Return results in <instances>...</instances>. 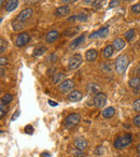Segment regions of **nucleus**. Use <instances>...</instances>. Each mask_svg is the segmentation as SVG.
Listing matches in <instances>:
<instances>
[{
    "label": "nucleus",
    "instance_id": "1",
    "mask_svg": "<svg viewBox=\"0 0 140 157\" xmlns=\"http://www.w3.org/2000/svg\"><path fill=\"white\" fill-rule=\"evenodd\" d=\"M129 65V58L127 55H120L115 60V70L118 73L123 74Z\"/></svg>",
    "mask_w": 140,
    "mask_h": 157
},
{
    "label": "nucleus",
    "instance_id": "2",
    "mask_svg": "<svg viewBox=\"0 0 140 157\" xmlns=\"http://www.w3.org/2000/svg\"><path fill=\"white\" fill-rule=\"evenodd\" d=\"M131 141H133V137H131L130 133H125L122 137L116 138L115 141H114V147L121 150V148L129 145V144L131 143Z\"/></svg>",
    "mask_w": 140,
    "mask_h": 157
},
{
    "label": "nucleus",
    "instance_id": "3",
    "mask_svg": "<svg viewBox=\"0 0 140 157\" xmlns=\"http://www.w3.org/2000/svg\"><path fill=\"white\" fill-rule=\"evenodd\" d=\"M81 121V116L78 113H71L68 115L65 120V125L67 128H72V127L77 126Z\"/></svg>",
    "mask_w": 140,
    "mask_h": 157
},
{
    "label": "nucleus",
    "instance_id": "4",
    "mask_svg": "<svg viewBox=\"0 0 140 157\" xmlns=\"http://www.w3.org/2000/svg\"><path fill=\"white\" fill-rule=\"evenodd\" d=\"M83 58L80 54H75L73 56H71L68 61V69L69 70H76L77 68H79L81 66Z\"/></svg>",
    "mask_w": 140,
    "mask_h": 157
},
{
    "label": "nucleus",
    "instance_id": "5",
    "mask_svg": "<svg viewBox=\"0 0 140 157\" xmlns=\"http://www.w3.org/2000/svg\"><path fill=\"white\" fill-rule=\"evenodd\" d=\"M73 87H75V82L72 80H65L64 82H61L58 86V90L60 93L65 94V93H68L70 90H72Z\"/></svg>",
    "mask_w": 140,
    "mask_h": 157
},
{
    "label": "nucleus",
    "instance_id": "6",
    "mask_svg": "<svg viewBox=\"0 0 140 157\" xmlns=\"http://www.w3.org/2000/svg\"><path fill=\"white\" fill-rule=\"evenodd\" d=\"M29 39H30V38H29V35L27 33H20L15 39V45L18 46V48H23V46H25L28 43Z\"/></svg>",
    "mask_w": 140,
    "mask_h": 157
},
{
    "label": "nucleus",
    "instance_id": "7",
    "mask_svg": "<svg viewBox=\"0 0 140 157\" xmlns=\"http://www.w3.org/2000/svg\"><path fill=\"white\" fill-rule=\"evenodd\" d=\"M33 10L31 9V8H27V9L23 10V11L16 16V21L22 22V23L26 22L28 18H30V16L33 15Z\"/></svg>",
    "mask_w": 140,
    "mask_h": 157
},
{
    "label": "nucleus",
    "instance_id": "8",
    "mask_svg": "<svg viewBox=\"0 0 140 157\" xmlns=\"http://www.w3.org/2000/svg\"><path fill=\"white\" fill-rule=\"evenodd\" d=\"M107 102V96L103 93H98L94 97V105L97 108H103Z\"/></svg>",
    "mask_w": 140,
    "mask_h": 157
},
{
    "label": "nucleus",
    "instance_id": "9",
    "mask_svg": "<svg viewBox=\"0 0 140 157\" xmlns=\"http://www.w3.org/2000/svg\"><path fill=\"white\" fill-rule=\"evenodd\" d=\"M109 33V27L106 26V27H103L100 28L99 30L97 31H94L93 33L90 35V39H97V38H105L108 36Z\"/></svg>",
    "mask_w": 140,
    "mask_h": 157
},
{
    "label": "nucleus",
    "instance_id": "10",
    "mask_svg": "<svg viewBox=\"0 0 140 157\" xmlns=\"http://www.w3.org/2000/svg\"><path fill=\"white\" fill-rule=\"evenodd\" d=\"M75 146L77 147V150H80V151H85L88 148V141H86L84 138H77L73 142Z\"/></svg>",
    "mask_w": 140,
    "mask_h": 157
},
{
    "label": "nucleus",
    "instance_id": "11",
    "mask_svg": "<svg viewBox=\"0 0 140 157\" xmlns=\"http://www.w3.org/2000/svg\"><path fill=\"white\" fill-rule=\"evenodd\" d=\"M70 13V9L68 6H61V7H58L55 11V15L58 16V17H64V16L68 15Z\"/></svg>",
    "mask_w": 140,
    "mask_h": 157
},
{
    "label": "nucleus",
    "instance_id": "12",
    "mask_svg": "<svg viewBox=\"0 0 140 157\" xmlns=\"http://www.w3.org/2000/svg\"><path fill=\"white\" fill-rule=\"evenodd\" d=\"M82 94L79 92V90H72L68 95V100L72 101V102H77V101H80L82 99Z\"/></svg>",
    "mask_w": 140,
    "mask_h": 157
},
{
    "label": "nucleus",
    "instance_id": "13",
    "mask_svg": "<svg viewBox=\"0 0 140 157\" xmlns=\"http://www.w3.org/2000/svg\"><path fill=\"white\" fill-rule=\"evenodd\" d=\"M59 38V33H58V31H56V30H52V31H50V33L46 35V37H45V40H46V42L48 43H53V42H55L57 39Z\"/></svg>",
    "mask_w": 140,
    "mask_h": 157
},
{
    "label": "nucleus",
    "instance_id": "14",
    "mask_svg": "<svg viewBox=\"0 0 140 157\" xmlns=\"http://www.w3.org/2000/svg\"><path fill=\"white\" fill-rule=\"evenodd\" d=\"M97 56H98V53H97L96 50H93V48H91V50H88V52H86L85 54V58L88 61H90V63H92V61H94L95 59L97 58Z\"/></svg>",
    "mask_w": 140,
    "mask_h": 157
},
{
    "label": "nucleus",
    "instance_id": "15",
    "mask_svg": "<svg viewBox=\"0 0 140 157\" xmlns=\"http://www.w3.org/2000/svg\"><path fill=\"white\" fill-rule=\"evenodd\" d=\"M88 94H98L100 93V86L98 84H95V83H92V84H88Z\"/></svg>",
    "mask_w": 140,
    "mask_h": 157
},
{
    "label": "nucleus",
    "instance_id": "16",
    "mask_svg": "<svg viewBox=\"0 0 140 157\" xmlns=\"http://www.w3.org/2000/svg\"><path fill=\"white\" fill-rule=\"evenodd\" d=\"M112 45H113L114 50L115 51H121L122 48H124L125 46V42L123 39H120V38H118V39L113 40V43H112Z\"/></svg>",
    "mask_w": 140,
    "mask_h": 157
},
{
    "label": "nucleus",
    "instance_id": "17",
    "mask_svg": "<svg viewBox=\"0 0 140 157\" xmlns=\"http://www.w3.org/2000/svg\"><path fill=\"white\" fill-rule=\"evenodd\" d=\"M18 0H9L7 2V5H6V10L8 12H11L13 10H15L18 8Z\"/></svg>",
    "mask_w": 140,
    "mask_h": 157
},
{
    "label": "nucleus",
    "instance_id": "18",
    "mask_svg": "<svg viewBox=\"0 0 140 157\" xmlns=\"http://www.w3.org/2000/svg\"><path fill=\"white\" fill-rule=\"evenodd\" d=\"M84 39H85V35H82V36H80V37L76 38V39L71 42V44H70V48H76L77 46H79L80 44L83 43Z\"/></svg>",
    "mask_w": 140,
    "mask_h": 157
},
{
    "label": "nucleus",
    "instance_id": "19",
    "mask_svg": "<svg viewBox=\"0 0 140 157\" xmlns=\"http://www.w3.org/2000/svg\"><path fill=\"white\" fill-rule=\"evenodd\" d=\"M114 114H115V110H114V108H112V107L106 108V109L103 111V116L105 118H111L112 116H114Z\"/></svg>",
    "mask_w": 140,
    "mask_h": 157
},
{
    "label": "nucleus",
    "instance_id": "20",
    "mask_svg": "<svg viewBox=\"0 0 140 157\" xmlns=\"http://www.w3.org/2000/svg\"><path fill=\"white\" fill-rule=\"evenodd\" d=\"M129 86L133 88H138L140 87V76H134L129 80L128 82Z\"/></svg>",
    "mask_w": 140,
    "mask_h": 157
},
{
    "label": "nucleus",
    "instance_id": "21",
    "mask_svg": "<svg viewBox=\"0 0 140 157\" xmlns=\"http://www.w3.org/2000/svg\"><path fill=\"white\" fill-rule=\"evenodd\" d=\"M79 27H71V28H68L64 31V36L66 37H71V36H75L76 33H79Z\"/></svg>",
    "mask_w": 140,
    "mask_h": 157
},
{
    "label": "nucleus",
    "instance_id": "22",
    "mask_svg": "<svg viewBox=\"0 0 140 157\" xmlns=\"http://www.w3.org/2000/svg\"><path fill=\"white\" fill-rule=\"evenodd\" d=\"M65 78V74L61 73V72H57L56 74H54L52 78V81L54 84H58L59 82H61Z\"/></svg>",
    "mask_w": 140,
    "mask_h": 157
},
{
    "label": "nucleus",
    "instance_id": "23",
    "mask_svg": "<svg viewBox=\"0 0 140 157\" xmlns=\"http://www.w3.org/2000/svg\"><path fill=\"white\" fill-rule=\"evenodd\" d=\"M113 52H114L113 45H107L105 48H103V56H105L106 58H109V57L112 56Z\"/></svg>",
    "mask_w": 140,
    "mask_h": 157
},
{
    "label": "nucleus",
    "instance_id": "24",
    "mask_svg": "<svg viewBox=\"0 0 140 157\" xmlns=\"http://www.w3.org/2000/svg\"><path fill=\"white\" fill-rule=\"evenodd\" d=\"M135 35H136V30L135 29H129L128 31H126L125 33V39L127 40V41H133L134 38H135Z\"/></svg>",
    "mask_w": 140,
    "mask_h": 157
},
{
    "label": "nucleus",
    "instance_id": "25",
    "mask_svg": "<svg viewBox=\"0 0 140 157\" xmlns=\"http://www.w3.org/2000/svg\"><path fill=\"white\" fill-rule=\"evenodd\" d=\"M44 53H46V48H44V46H40V48H36V50L33 51V56L39 57V56H41V55H43Z\"/></svg>",
    "mask_w": 140,
    "mask_h": 157
},
{
    "label": "nucleus",
    "instance_id": "26",
    "mask_svg": "<svg viewBox=\"0 0 140 157\" xmlns=\"http://www.w3.org/2000/svg\"><path fill=\"white\" fill-rule=\"evenodd\" d=\"M12 25H13V29L15 31H18V30H21V29L23 28V26H24V23H22V22H18V21H14L13 23H12Z\"/></svg>",
    "mask_w": 140,
    "mask_h": 157
},
{
    "label": "nucleus",
    "instance_id": "27",
    "mask_svg": "<svg viewBox=\"0 0 140 157\" xmlns=\"http://www.w3.org/2000/svg\"><path fill=\"white\" fill-rule=\"evenodd\" d=\"M77 20H79L80 22H86L88 20V14L85 13V12H82V13L77 15Z\"/></svg>",
    "mask_w": 140,
    "mask_h": 157
},
{
    "label": "nucleus",
    "instance_id": "28",
    "mask_svg": "<svg viewBox=\"0 0 140 157\" xmlns=\"http://www.w3.org/2000/svg\"><path fill=\"white\" fill-rule=\"evenodd\" d=\"M12 99H13V97H12V95H10V94H6L5 96L2 97V99L1 100L3 101V102L7 105V103H10L12 101Z\"/></svg>",
    "mask_w": 140,
    "mask_h": 157
},
{
    "label": "nucleus",
    "instance_id": "29",
    "mask_svg": "<svg viewBox=\"0 0 140 157\" xmlns=\"http://www.w3.org/2000/svg\"><path fill=\"white\" fill-rule=\"evenodd\" d=\"M103 1H105V0H101L100 2H99V0H96V1H94V2H93V8H94L95 10H98L99 8H101Z\"/></svg>",
    "mask_w": 140,
    "mask_h": 157
},
{
    "label": "nucleus",
    "instance_id": "30",
    "mask_svg": "<svg viewBox=\"0 0 140 157\" xmlns=\"http://www.w3.org/2000/svg\"><path fill=\"white\" fill-rule=\"evenodd\" d=\"M6 103L3 102L2 100H1V105H0V117L2 118L3 115L6 114V107H5Z\"/></svg>",
    "mask_w": 140,
    "mask_h": 157
},
{
    "label": "nucleus",
    "instance_id": "31",
    "mask_svg": "<svg viewBox=\"0 0 140 157\" xmlns=\"http://www.w3.org/2000/svg\"><path fill=\"white\" fill-rule=\"evenodd\" d=\"M131 12L135 14H139L140 13V3H137V5L133 6V7H131Z\"/></svg>",
    "mask_w": 140,
    "mask_h": 157
},
{
    "label": "nucleus",
    "instance_id": "32",
    "mask_svg": "<svg viewBox=\"0 0 140 157\" xmlns=\"http://www.w3.org/2000/svg\"><path fill=\"white\" fill-rule=\"evenodd\" d=\"M133 108H134V110H135V111L140 112V99H137V100L134 102Z\"/></svg>",
    "mask_w": 140,
    "mask_h": 157
},
{
    "label": "nucleus",
    "instance_id": "33",
    "mask_svg": "<svg viewBox=\"0 0 140 157\" xmlns=\"http://www.w3.org/2000/svg\"><path fill=\"white\" fill-rule=\"evenodd\" d=\"M25 132L27 133V135H33V128L31 125H27L26 127H25Z\"/></svg>",
    "mask_w": 140,
    "mask_h": 157
},
{
    "label": "nucleus",
    "instance_id": "34",
    "mask_svg": "<svg viewBox=\"0 0 140 157\" xmlns=\"http://www.w3.org/2000/svg\"><path fill=\"white\" fill-rule=\"evenodd\" d=\"M119 5H120V2H119L118 0H112L111 2L109 3V8L112 9V8H114V7H118Z\"/></svg>",
    "mask_w": 140,
    "mask_h": 157
},
{
    "label": "nucleus",
    "instance_id": "35",
    "mask_svg": "<svg viewBox=\"0 0 140 157\" xmlns=\"http://www.w3.org/2000/svg\"><path fill=\"white\" fill-rule=\"evenodd\" d=\"M133 122H134V124H135L137 127H140V115H137V116H136V117L134 118Z\"/></svg>",
    "mask_w": 140,
    "mask_h": 157
},
{
    "label": "nucleus",
    "instance_id": "36",
    "mask_svg": "<svg viewBox=\"0 0 140 157\" xmlns=\"http://www.w3.org/2000/svg\"><path fill=\"white\" fill-rule=\"evenodd\" d=\"M41 0H25V3L26 5H36V3L40 2Z\"/></svg>",
    "mask_w": 140,
    "mask_h": 157
},
{
    "label": "nucleus",
    "instance_id": "37",
    "mask_svg": "<svg viewBox=\"0 0 140 157\" xmlns=\"http://www.w3.org/2000/svg\"><path fill=\"white\" fill-rule=\"evenodd\" d=\"M0 42H1V48H0V53H3L6 50V42L3 41V39L0 40Z\"/></svg>",
    "mask_w": 140,
    "mask_h": 157
},
{
    "label": "nucleus",
    "instance_id": "38",
    "mask_svg": "<svg viewBox=\"0 0 140 157\" xmlns=\"http://www.w3.org/2000/svg\"><path fill=\"white\" fill-rule=\"evenodd\" d=\"M20 116V110H16L15 111V113H14V115H12V117H11V120L12 121H15L16 118Z\"/></svg>",
    "mask_w": 140,
    "mask_h": 157
},
{
    "label": "nucleus",
    "instance_id": "39",
    "mask_svg": "<svg viewBox=\"0 0 140 157\" xmlns=\"http://www.w3.org/2000/svg\"><path fill=\"white\" fill-rule=\"evenodd\" d=\"M0 65H1V66L7 65V58H3V57H1V58H0Z\"/></svg>",
    "mask_w": 140,
    "mask_h": 157
},
{
    "label": "nucleus",
    "instance_id": "40",
    "mask_svg": "<svg viewBox=\"0 0 140 157\" xmlns=\"http://www.w3.org/2000/svg\"><path fill=\"white\" fill-rule=\"evenodd\" d=\"M65 5H68V3H73V2H76L77 0H61Z\"/></svg>",
    "mask_w": 140,
    "mask_h": 157
},
{
    "label": "nucleus",
    "instance_id": "41",
    "mask_svg": "<svg viewBox=\"0 0 140 157\" xmlns=\"http://www.w3.org/2000/svg\"><path fill=\"white\" fill-rule=\"evenodd\" d=\"M49 103H50L52 107H56L57 105V102H54V101H52V100H49Z\"/></svg>",
    "mask_w": 140,
    "mask_h": 157
},
{
    "label": "nucleus",
    "instance_id": "42",
    "mask_svg": "<svg viewBox=\"0 0 140 157\" xmlns=\"http://www.w3.org/2000/svg\"><path fill=\"white\" fill-rule=\"evenodd\" d=\"M41 156H42V157H50L51 155H50V153L44 152V153H42V154H41Z\"/></svg>",
    "mask_w": 140,
    "mask_h": 157
},
{
    "label": "nucleus",
    "instance_id": "43",
    "mask_svg": "<svg viewBox=\"0 0 140 157\" xmlns=\"http://www.w3.org/2000/svg\"><path fill=\"white\" fill-rule=\"evenodd\" d=\"M76 20H77V15H73V16H71V17H69L70 22H72V21H76Z\"/></svg>",
    "mask_w": 140,
    "mask_h": 157
},
{
    "label": "nucleus",
    "instance_id": "44",
    "mask_svg": "<svg viewBox=\"0 0 140 157\" xmlns=\"http://www.w3.org/2000/svg\"><path fill=\"white\" fill-rule=\"evenodd\" d=\"M137 152H138V153H139V154H140V143H139V144H138V145H137Z\"/></svg>",
    "mask_w": 140,
    "mask_h": 157
},
{
    "label": "nucleus",
    "instance_id": "45",
    "mask_svg": "<svg viewBox=\"0 0 140 157\" xmlns=\"http://www.w3.org/2000/svg\"><path fill=\"white\" fill-rule=\"evenodd\" d=\"M3 74H5V70L1 69V76H3Z\"/></svg>",
    "mask_w": 140,
    "mask_h": 157
},
{
    "label": "nucleus",
    "instance_id": "46",
    "mask_svg": "<svg viewBox=\"0 0 140 157\" xmlns=\"http://www.w3.org/2000/svg\"><path fill=\"white\" fill-rule=\"evenodd\" d=\"M0 3H1V5H2V3H3V0H0Z\"/></svg>",
    "mask_w": 140,
    "mask_h": 157
}]
</instances>
